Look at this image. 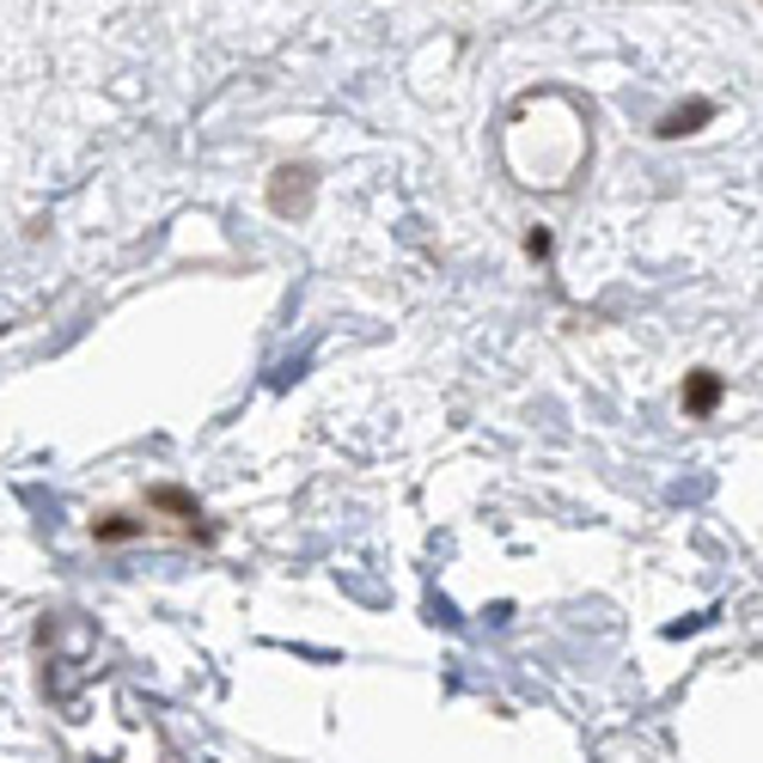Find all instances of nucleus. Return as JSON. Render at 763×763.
<instances>
[{"instance_id": "obj_6", "label": "nucleus", "mask_w": 763, "mask_h": 763, "mask_svg": "<svg viewBox=\"0 0 763 763\" xmlns=\"http://www.w3.org/2000/svg\"><path fill=\"white\" fill-rule=\"evenodd\" d=\"M550 251H556V238L543 233V226H531V233H526V257H531V263H543Z\"/></svg>"}, {"instance_id": "obj_3", "label": "nucleus", "mask_w": 763, "mask_h": 763, "mask_svg": "<svg viewBox=\"0 0 763 763\" xmlns=\"http://www.w3.org/2000/svg\"><path fill=\"white\" fill-rule=\"evenodd\" d=\"M147 507H165V513H177V519H184V526H190V538H214V526H196V519H202L196 495L172 489V482H160V489H147Z\"/></svg>"}, {"instance_id": "obj_4", "label": "nucleus", "mask_w": 763, "mask_h": 763, "mask_svg": "<svg viewBox=\"0 0 763 763\" xmlns=\"http://www.w3.org/2000/svg\"><path fill=\"white\" fill-rule=\"evenodd\" d=\"M709 123H714V104L690 99V104H678V111L660 116V141H684V135H696V129H709Z\"/></svg>"}, {"instance_id": "obj_1", "label": "nucleus", "mask_w": 763, "mask_h": 763, "mask_svg": "<svg viewBox=\"0 0 763 763\" xmlns=\"http://www.w3.org/2000/svg\"><path fill=\"white\" fill-rule=\"evenodd\" d=\"M678 397H684V416H714V409H721V397H726V379H721V373H714V367H696V373H684V391H678Z\"/></svg>"}, {"instance_id": "obj_5", "label": "nucleus", "mask_w": 763, "mask_h": 763, "mask_svg": "<svg viewBox=\"0 0 763 763\" xmlns=\"http://www.w3.org/2000/svg\"><path fill=\"white\" fill-rule=\"evenodd\" d=\"M141 519H129V513H104V519H92V538L99 543H129V538H141Z\"/></svg>"}, {"instance_id": "obj_2", "label": "nucleus", "mask_w": 763, "mask_h": 763, "mask_svg": "<svg viewBox=\"0 0 763 763\" xmlns=\"http://www.w3.org/2000/svg\"><path fill=\"white\" fill-rule=\"evenodd\" d=\"M306 196H312V165H282L269 184V208L275 214H306Z\"/></svg>"}]
</instances>
